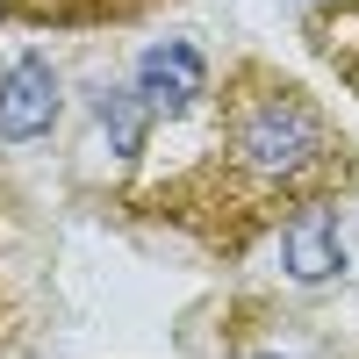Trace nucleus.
Instances as JSON below:
<instances>
[{
  "label": "nucleus",
  "mask_w": 359,
  "mask_h": 359,
  "mask_svg": "<svg viewBox=\"0 0 359 359\" xmlns=\"http://www.w3.org/2000/svg\"><path fill=\"white\" fill-rule=\"evenodd\" d=\"M43 287H50L43 230H36V216H29V201L0 180V359H15L29 338H36Z\"/></svg>",
  "instance_id": "2"
},
{
  "label": "nucleus",
  "mask_w": 359,
  "mask_h": 359,
  "mask_svg": "<svg viewBox=\"0 0 359 359\" xmlns=\"http://www.w3.org/2000/svg\"><path fill=\"white\" fill-rule=\"evenodd\" d=\"M208 144L165 180L137 194L144 216L187 230L208 259L237 266L259 237H273L302 208H338L359 194V144L338 130V115L323 108L294 72L273 57H230L223 86H208Z\"/></svg>",
  "instance_id": "1"
},
{
  "label": "nucleus",
  "mask_w": 359,
  "mask_h": 359,
  "mask_svg": "<svg viewBox=\"0 0 359 359\" xmlns=\"http://www.w3.org/2000/svg\"><path fill=\"white\" fill-rule=\"evenodd\" d=\"M302 36H309V50L323 57V65L359 94V0H331V8H316V15L302 22Z\"/></svg>",
  "instance_id": "7"
},
{
  "label": "nucleus",
  "mask_w": 359,
  "mask_h": 359,
  "mask_svg": "<svg viewBox=\"0 0 359 359\" xmlns=\"http://www.w3.org/2000/svg\"><path fill=\"white\" fill-rule=\"evenodd\" d=\"M172 0H0V29H50V36H101L137 29Z\"/></svg>",
  "instance_id": "3"
},
{
  "label": "nucleus",
  "mask_w": 359,
  "mask_h": 359,
  "mask_svg": "<svg viewBox=\"0 0 359 359\" xmlns=\"http://www.w3.org/2000/svg\"><path fill=\"white\" fill-rule=\"evenodd\" d=\"M201 94H208V65H201L194 43L165 36L158 50H144V65H137V101L144 108H194Z\"/></svg>",
  "instance_id": "5"
},
{
  "label": "nucleus",
  "mask_w": 359,
  "mask_h": 359,
  "mask_svg": "<svg viewBox=\"0 0 359 359\" xmlns=\"http://www.w3.org/2000/svg\"><path fill=\"white\" fill-rule=\"evenodd\" d=\"M259 359H287V352H259Z\"/></svg>",
  "instance_id": "8"
},
{
  "label": "nucleus",
  "mask_w": 359,
  "mask_h": 359,
  "mask_svg": "<svg viewBox=\"0 0 359 359\" xmlns=\"http://www.w3.org/2000/svg\"><path fill=\"white\" fill-rule=\"evenodd\" d=\"M280 245H287V273L294 280L338 273V266H345V252H338V208H302V216H287Z\"/></svg>",
  "instance_id": "6"
},
{
  "label": "nucleus",
  "mask_w": 359,
  "mask_h": 359,
  "mask_svg": "<svg viewBox=\"0 0 359 359\" xmlns=\"http://www.w3.org/2000/svg\"><path fill=\"white\" fill-rule=\"evenodd\" d=\"M57 123V72L50 57H15L8 72H0V144H29Z\"/></svg>",
  "instance_id": "4"
}]
</instances>
